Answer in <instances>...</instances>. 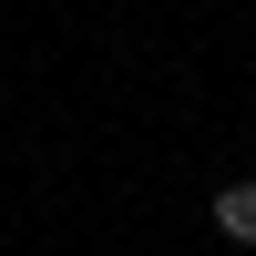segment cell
I'll return each mask as SVG.
<instances>
[{"label":"cell","instance_id":"cell-1","mask_svg":"<svg viewBox=\"0 0 256 256\" xmlns=\"http://www.w3.org/2000/svg\"><path fill=\"white\" fill-rule=\"evenodd\" d=\"M216 236H236V246H256V174H236V184H216Z\"/></svg>","mask_w":256,"mask_h":256}]
</instances>
